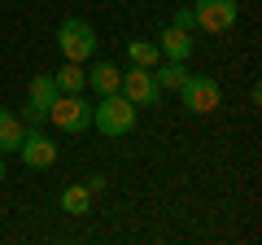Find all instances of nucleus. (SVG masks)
Listing matches in <instances>:
<instances>
[{
	"label": "nucleus",
	"instance_id": "1",
	"mask_svg": "<svg viewBox=\"0 0 262 245\" xmlns=\"http://www.w3.org/2000/svg\"><path fill=\"white\" fill-rule=\"evenodd\" d=\"M92 122H96V132H101V136H127V132H136V105H131L122 92L96 96Z\"/></svg>",
	"mask_w": 262,
	"mask_h": 245
},
{
	"label": "nucleus",
	"instance_id": "2",
	"mask_svg": "<svg viewBox=\"0 0 262 245\" xmlns=\"http://www.w3.org/2000/svg\"><path fill=\"white\" fill-rule=\"evenodd\" d=\"M48 122L61 127V132H70V136L88 132L92 127V101L83 92H57V101L48 105Z\"/></svg>",
	"mask_w": 262,
	"mask_h": 245
},
{
	"label": "nucleus",
	"instance_id": "3",
	"mask_svg": "<svg viewBox=\"0 0 262 245\" xmlns=\"http://www.w3.org/2000/svg\"><path fill=\"white\" fill-rule=\"evenodd\" d=\"M57 48L66 62H92L96 57V31L88 18H61L57 27Z\"/></svg>",
	"mask_w": 262,
	"mask_h": 245
},
{
	"label": "nucleus",
	"instance_id": "4",
	"mask_svg": "<svg viewBox=\"0 0 262 245\" xmlns=\"http://www.w3.org/2000/svg\"><path fill=\"white\" fill-rule=\"evenodd\" d=\"M179 101H184L188 114H210V110H219V101H223V88H219L210 75H188L184 84H179Z\"/></svg>",
	"mask_w": 262,
	"mask_h": 245
},
{
	"label": "nucleus",
	"instance_id": "5",
	"mask_svg": "<svg viewBox=\"0 0 262 245\" xmlns=\"http://www.w3.org/2000/svg\"><path fill=\"white\" fill-rule=\"evenodd\" d=\"M192 18H196V27L210 31V35H227V31L236 27V18H241V5H236V0H196Z\"/></svg>",
	"mask_w": 262,
	"mask_h": 245
},
{
	"label": "nucleus",
	"instance_id": "6",
	"mask_svg": "<svg viewBox=\"0 0 262 245\" xmlns=\"http://www.w3.org/2000/svg\"><path fill=\"white\" fill-rule=\"evenodd\" d=\"M118 92L127 96L131 105H144V110H153V105L162 101V88H158V79H153V70H144V66H127V70H122V84H118Z\"/></svg>",
	"mask_w": 262,
	"mask_h": 245
},
{
	"label": "nucleus",
	"instance_id": "7",
	"mask_svg": "<svg viewBox=\"0 0 262 245\" xmlns=\"http://www.w3.org/2000/svg\"><path fill=\"white\" fill-rule=\"evenodd\" d=\"M18 153H22V162H27V167H35V171H44V167H53V162H57V145L48 140L39 127H27Z\"/></svg>",
	"mask_w": 262,
	"mask_h": 245
},
{
	"label": "nucleus",
	"instance_id": "8",
	"mask_svg": "<svg viewBox=\"0 0 262 245\" xmlns=\"http://www.w3.org/2000/svg\"><path fill=\"white\" fill-rule=\"evenodd\" d=\"M158 53L166 62H188L192 57V31H179V27H166L158 35Z\"/></svg>",
	"mask_w": 262,
	"mask_h": 245
},
{
	"label": "nucleus",
	"instance_id": "9",
	"mask_svg": "<svg viewBox=\"0 0 262 245\" xmlns=\"http://www.w3.org/2000/svg\"><path fill=\"white\" fill-rule=\"evenodd\" d=\"M118 84H122V70L114 66V62H96V66L88 70V88H92L96 96H110V92H118Z\"/></svg>",
	"mask_w": 262,
	"mask_h": 245
},
{
	"label": "nucleus",
	"instance_id": "10",
	"mask_svg": "<svg viewBox=\"0 0 262 245\" xmlns=\"http://www.w3.org/2000/svg\"><path fill=\"white\" fill-rule=\"evenodd\" d=\"M22 136H27L22 118H18L13 110H5V105H0V153H18Z\"/></svg>",
	"mask_w": 262,
	"mask_h": 245
},
{
	"label": "nucleus",
	"instance_id": "11",
	"mask_svg": "<svg viewBox=\"0 0 262 245\" xmlns=\"http://www.w3.org/2000/svg\"><path fill=\"white\" fill-rule=\"evenodd\" d=\"M127 62H131V66L153 70V66L162 62V53H158V44H153V39H127Z\"/></svg>",
	"mask_w": 262,
	"mask_h": 245
},
{
	"label": "nucleus",
	"instance_id": "12",
	"mask_svg": "<svg viewBox=\"0 0 262 245\" xmlns=\"http://www.w3.org/2000/svg\"><path fill=\"white\" fill-rule=\"evenodd\" d=\"M57 92H83L88 88V70H83V62H66L61 70H57Z\"/></svg>",
	"mask_w": 262,
	"mask_h": 245
},
{
	"label": "nucleus",
	"instance_id": "13",
	"mask_svg": "<svg viewBox=\"0 0 262 245\" xmlns=\"http://www.w3.org/2000/svg\"><path fill=\"white\" fill-rule=\"evenodd\" d=\"M61 210H66V215H88V210H92V193H88V184H70V189H61Z\"/></svg>",
	"mask_w": 262,
	"mask_h": 245
},
{
	"label": "nucleus",
	"instance_id": "14",
	"mask_svg": "<svg viewBox=\"0 0 262 245\" xmlns=\"http://www.w3.org/2000/svg\"><path fill=\"white\" fill-rule=\"evenodd\" d=\"M153 79H158V88H175L179 92V84L188 79V66L184 62H158L153 66Z\"/></svg>",
	"mask_w": 262,
	"mask_h": 245
},
{
	"label": "nucleus",
	"instance_id": "15",
	"mask_svg": "<svg viewBox=\"0 0 262 245\" xmlns=\"http://www.w3.org/2000/svg\"><path fill=\"white\" fill-rule=\"evenodd\" d=\"M53 101H57V79L53 75H35V79H31V105L48 110Z\"/></svg>",
	"mask_w": 262,
	"mask_h": 245
},
{
	"label": "nucleus",
	"instance_id": "16",
	"mask_svg": "<svg viewBox=\"0 0 262 245\" xmlns=\"http://www.w3.org/2000/svg\"><path fill=\"white\" fill-rule=\"evenodd\" d=\"M170 27H179V31H192V27H196L192 9H175V18H170Z\"/></svg>",
	"mask_w": 262,
	"mask_h": 245
},
{
	"label": "nucleus",
	"instance_id": "17",
	"mask_svg": "<svg viewBox=\"0 0 262 245\" xmlns=\"http://www.w3.org/2000/svg\"><path fill=\"white\" fill-rule=\"evenodd\" d=\"M0 184H5V158H0Z\"/></svg>",
	"mask_w": 262,
	"mask_h": 245
}]
</instances>
